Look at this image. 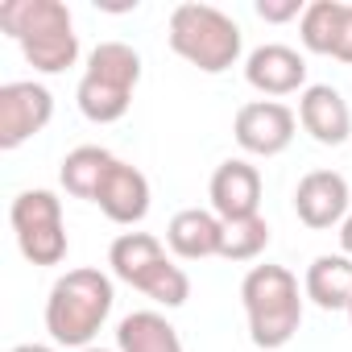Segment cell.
Instances as JSON below:
<instances>
[{"mask_svg":"<svg viewBox=\"0 0 352 352\" xmlns=\"http://www.w3.org/2000/svg\"><path fill=\"white\" fill-rule=\"evenodd\" d=\"M0 30L21 46L25 63L42 75H63L79 63V34L63 0H5Z\"/></svg>","mask_w":352,"mask_h":352,"instance_id":"obj_1","label":"cell"},{"mask_svg":"<svg viewBox=\"0 0 352 352\" xmlns=\"http://www.w3.org/2000/svg\"><path fill=\"white\" fill-rule=\"evenodd\" d=\"M112 302H116V290H112V278L104 270H67L54 286H50V298H46V331L54 344L63 348H91V340L100 336V327L108 323L112 315Z\"/></svg>","mask_w":352,"mask_h":352,"instance_id":"obj_2","label":"cell"},{"mask_svg":"<svg viewBox=\"0 0 352 352\" xmlns=\"http://www.w3.org/2000/svg\"><path fill=\"white\" fill-rule=\"evenodd\" d=\"M302 290L286 265H253L241 282V302L249 315V340L265 352L286 348L302 327Z\"/></svg>","mask_w":352,"mask_h":352,"instance_id":"obj_3","label":"cell"},{"mask_svg":"<svg viewBox=\"0 0 352 352\" xmlns=\"http://www.w3.org/2000/svg\"><path fill=\"white\" fill-rule=\"evenodd\" d=\"M170 50L187 58L191 67H199L204 75H224L228 67L241 63L245 38H241V25L216 5L187 0L170 13Z\"/></svg>","mask_w":352,"mask_h":352,"instance_id":"obj_4","label":"cell"},{"mask_svg":"<svg viewBox=\"0 0 352 352\" xmlns=\"http://www.w3.org/2000/svg\"><path fill=\"white\" fill-rule=\"evenodd\" d=\"M141 83V54L129 42H100L87 54V71L79 79V112L91 124H116L133 108V91Z\"/></svg>","mask_w":352,"mask_h":352,"instance_id":"obj_5","label":"cell"},{"mask_svg":"<svg viewBox=\"0 0 352 352\" xmlns=\"http://www.w3.org/2000/svg\"><path fill=\"white\" fill-rule=\"evenodd\" d=\"M108 265H112V274H116L124 286L141 290L145 298H153V302H162V307H183V302L191 298V278H187V270L174 265V261L166 257L162 241L149 236V232H120V236L112 241V249H108Z\"/></svg>","mask_w":352,"mask_h":352,"instance_id":"obj_6","label":"cell"},{"mask_svg":"<svg viewBox=\"0 0 352 352\" xmlns=\"http://www.w3.org/2000/svg\"><path fill=\"white\" fill-rule=\"evenodd\" d=\"M17 249L30 265H63L67 261V224L63 199L54 191H21L9 208Z\"/></svg>","mask_w":352,"mask_h":352,"instance_id":"obj_7","label":"cell"},{"mask_svg":"<svg viewBox=\"0 0 352 352\" xmlns=\"http://www.w3.org/2000/svg\"><path fill=\"white\" fill-rule=\"evenodd\" d=\"M294 129H298V116L278 104V100H253V104H241L236 120H232V137L245 153L253 157H278L290 149L294 141Z\"/></svg>","mask_w":352,"mask_h":352,"instance_id":"obj_8","label":"cell"},{"mask_svg":"<svg viewBox=\"0 0 352 352\" xmlns=\"http://www.w3.org/2000/svg\"><path fill=\"white\" fill-rule=\"evenodd\" d=\"M50 116H54V96L42 83L34 79L5 83L0 87V149L25 145L50 124Z\"/></svg>","mask_w":352,"mask_h":352,"instance_id":"obj_9","label":"cell"},{"mask_svg":"<svg viewBox=\"0 0 352 352\" xmlns=\"http://www.w3.org/2000/svg\"><path fill=\"white\" fill-rule=\"evenodd\" d=\"M348 204H352L348 179L336 174V170H311V174H302L298 187H294V212L315 232L344 224L348 220Z\"/></svg>","mask_w":352,"mask_h":352,"instance_id":"obj_10","label":"cell"},{"mask_svg":"<svg viewBox=\"0 0 352 352\" xmlns=\"http://www.w3.org/2000/svg\"><path fill=\"white\" fill-rule=\"evenodd\" d=\"M212 212L220 220H249L261 216V170L245 157H228L212 174Z\"/></svg>","mask_w":352,"mask_h":352,"instance_id":"obj_11","label":"cell"},{"mask_svg":"<svg viewBox=\"0 0 352 352\" xmlns=\"http://www.w3.org/2000/svg\"><path fill=\"white\" fill-rule=\"evenodd\" d=\"M96 204H100V212L112 220V224H141L145 216H149V179L137 170V166H129V162H112V170L104 174V183H100V191H96Z\"/></svg>","mask_w":352,"mask_h":352,"instance_id":"obj_12","label":"cell"},{"mask_svg":"<svg viewBox=\"0 0 352 352\" xmlns=\"http://www.w3.org/2000/svg\"><path fill=\"white\" fill-rule=\"evenodd\" d=\"M245 79L261 96H290L307 83V58L282 42H265L245 58Z\"/></svg>","mask_w":352,"mask_h":352,"instance_id":"obj_13","label":"cell"},{"mask_svg":"<svg viewBox=\"0 0 352 352\" xmlns=\"http://www.w3.org/2000/svg\"><path fill=\"white\" fill-rule=\"evenodd\" d=\"M298 124L319 141V145H344L352 137V112L348 100L331 83H311L298 96Z\"/></svg>","mask_w":352,"mask_h":352,"instance_id":"obj_14","label":"cell"},{"mask_svg":"<svg viewBox=\"0 0 352 352\" xmlns=\"http://www.w3.org/2000/svg\"><path fill=\"white\" fill-rule=\"evenodd\" d=\"M220 232H224V220L216 212L183 208L166 224V245L183 261H204V257H220Z\"/></svg>","mask_w":352,"mask_h":352,"instance_id":"obj_15","label":"cell"},{"mask_svg":"<svg viewBox=\"0 0 352 352\" xmlns=\"http://www.w3.org/2000/svg\"><path fill=\"white\" fill-rule=\"evenodd\" d=\"M302 294L319 311H348V302H352V257H344V253H319L307 265Z\"/></svg>","mask_w":352,"mask_h":352,"instance_id":"obj_16","label":"cell"},{"mask_svg":"<svg viewBox=\"0 0 352 352\" xmlns=\"http://www.w3.org/2000/svg\"><path fill=\"white\" fill-rule=\"evenodd\" d=\"M116 352H183V340L166 315L133 311L116 323Z\"/></svg>","mask_w":352,"mask_h":352,"instance_id":"obj_17","label":"cell"},{"mask_svg":"<svg viewBox=\"0 0 352 352\" xmlns=\"http://www.w3.org/2000/svg\"><path fill=\"white\" fill-rule=\"evenodd\" d=\"M112 153L104 145H79L63 157V170H58V183L67 187V195L75 199H91L96 204V191L104 183V174L112 170Z\"/></svg>","mask_w":352,"mask_h":352,"instance_id":"obj_18","label":"cell"},{"mask_svg":"<svg viewBox=\"0 0 352 352\" xmlns=\"http://www.w3.org/2000/svg\"><path fill=\"white\" fill-rule=\"evenodd\" d=\"M344 21V0H311L307 13L298 17V38L311 54H331Z\"/></svg>","mask_w":352,"mask_h":352,"instance_id":"obj_19","label":"cell"},{"mask_svg":"<svg viewBox=\"0 0 352 352\" xmlns=\"http://www.w3.org/2000/svg\"><path fill=\"white\" fill-rule=\"evenodd\" d=\"M265 249H270V224L261 216L224 220V232H220V257L224 261H257Z\"/></svg>","mask_w":352,"mask_h":352,"instance_id":"obj_20","label":"cell"},{"mask_svg":"<svg viewBox=\"0 0 352 352\" xmlns=\"http://www.w3.org/2000/svg\"><path fill=\"white\" fill-rule=\"evenodd\" d=\"M302 13H307L302 0H257V17L261 21H274V25L290 21V17H302Z\"/></svg>","mask_w":352,"mask_h":352,"instance_id":"obj_21","label":"cell"},{"mask_svg":"<svg viewBox=\"0 0 352 352\" xmlns=\"http://www.w3.org/2000/svg\"><path fill=\"white\" fill-rule=\"evenodd\" d=\"M331 58H340V63L352 67V5H344V21H340V38H336Z\"/></svg>","mask_w":352,"mask_h":352,"instance_id":"obj_22","label":"cell"},{"mask_svg":"<svg viewBox=\"0 0 352 352\" xmlns=\"http://www.w3.org/2000/svg\"><path fill=\"white\" fill-rule=\"evenodd\" d=\"M340 249H344V257H352V212H348V220L340 224Z\"/></svg>","mask_w":352,"mask_h":352,"instance_id":"obj_23","label":"cell"},{"mask_svg":"<svg viewBox=\"0 0 352 352\" xmlns=\"http://www.w3.org/2000/svg\"><path fill=\"white\" fill-rule=\"evenodd\" d=\"M13 352H54V348L50 344H17Z\"/></svg>","mask_w":352,"mask_h":352,"instance_id":"obj_24","label":"cell"},{"mask_svg":"<svg viewBox=\"0 0 352 352\" xmlns=\"http://www.w3.org/2000/svg\"><path fill=\"white\" fill-rule=\"evenodd\" d=\"M83 352H108V348H96V344H91V348H83Z\"/></svg>","mask_w":352,"mask_h":352,"instance_id":"obj_25","label":"cell"},{"mask_svg":"<svg viewBox=\"0 0 352 352\" xmlns=\"http://www.w3.org/2000/svg\"><path fill=\"white\" fill-rule=\"evenodd\" d=\"M348 323H352V302H348Z\"/></svg>","mask_w":352,"mask_h":352,"instance_id":"obj_26","label":"cell"}]
</instances>
